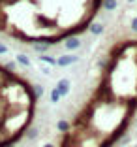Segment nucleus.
Returning a JSON list of instances; mask_svg holds the SVG:
<instances>
[{
    "mask_svg": "<svg viewBox=\"0 0 137 147\" xmlns=\"http://www.w3.org/2000/svg\"><path fill=\"white\" fill-rule=\"evenodd\" d=\"M118 0H0V42L34 53H70L100 36Z\"/></svg>",
    "mask_w": 137,
    "mask_h": 147,
    "instance_id": "nucleus-2",
    "label": "nucleus"
},
{
    "mask_svg": "<svg viewBox=\"0 0 137 147\" xmlns=\"http://www.w3.org/2000/svg\"><path fill=\"white\" fill-rule=\"evenodd\" d=\"M43 85L19 61L0 57V147H23L34 138Z\"/></svg>",
    "mask_w": 137,
    "mask_h": 147,
    "instance_id": "nucleus-3",
    "label": "nucleus"
},
{
    "mask_svg": "<svg viewBox=\"0 0 137 147\" xmlns=\"http://www.w3.org/2000/svg\"><path fill=\"white\" fill-rule=\"evenodd\" d=\"M137 128V17L111 32L88 87L45 147H122Z\"/></svg>",
    "mask_w": 137,
    "mask_h": 147,
    "instance_id": "nucleus-1",
    "label": "nucleus"
}]
</instances>
